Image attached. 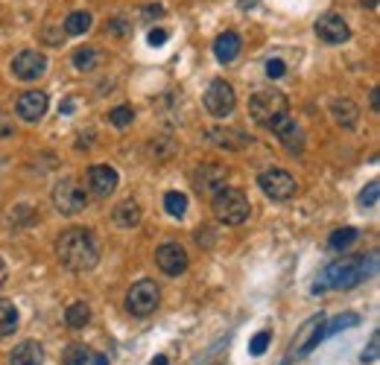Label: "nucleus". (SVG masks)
Listing matches in <instances>:
<instances>
[{
  "instance_id": "f257e3e1",
  "label": "nucleus",
  "mask_w": 380,
  "mask_h": 365,
  "mask_svg": "<svg viewBox=\"0 0 380 365\" xmlns=\"http://www.w3.org/2000/svg\"><path fill=\"white\" fill-rule=\"evenodd\" d=\"M56 254L59 263L74 275H85L100 263V246L88 228H67L56 240Z\"/></svg>"
},
{
  "instance_id": "f03ea898",
  "label": "nucleus",
  "mask_w": 380,
  "mask_h": 365,
  "mask_svg": "<svg viewBox=\"0 0 380 365\" xmlns=\"http://www.w3.org/2000/svg\"><path fill=\"white\" fill-rule=\"evenodd\" d=\"M377 266V257L371 254L369 263L363 257H342V260H334L325 266L322 272V281L313 283V292H322V289H351L357 286L363 278H369V272H374Z\"/></svg>"
},
{
  "instance_id": "7ed1b4c3",
  "label": "nucleus",
  "mask_w": 380,
  "mask_h": 365,
  "mask_svg": "<svg viewBox=\"0 0 380 365\" xmlns=\"http://www.w3.org/2000/svg\"><path fill=\"white\" fill-rule=\"evenodd\" d=\"M211 210L217 216V223L223 225H243L252 213V205L240 187H223L220 193H213Z\"/></svg>"
},
{
  "instance_id": "20e7f679",
  "label": "nucleus",
  "mask_w": 380,
  "mask_h": 365,
  "mask_svg": "<svg viewBox=\"0 0 380 365\" xmlns=\"http://www.w3.org/2000/svg\"><path fill=\"white\" fill-rule=\"evenodd\" d=\"M249 114L257 126H267L272 129L278 120L284 117H290V103H287V96H284L278 88H267V91H257L252 94V100H249Z\"/></svg>"
},
{
  "instance_id": "39448f33",
  "label": "nucleus",
  "mask_w": 380,
  "mask_h": 365,
  "mask_svg": "<svg viewBox=\"0 0 380 365\" xmlns=\"http://www.w3.org/2000/svg\"><path fill=\"white\" fill-rule=\"evenodd\" d=\"M325 325H328V319H325V313H316V315H311L298 330H296V336H293V342H290V354H287V362L290 359H301V356H307L311 354L322 339H325Z\"/></svg>"
},
{
  "instance_id": "423d86ee",
  "label": "nucleus",
  "mask_w": 380,
  "mask_h": 365,
  "mask_svg": "<svg viewBox=\"0 0 380 365\" xmlns=\"http://www.w3.org/2000/svg\"><path fill=\"white\" fill-rule=\"evenodd\" d=\"M257 184H260V190H264V196L272 199V202H287V199L296 196V190H298L293 173H287V169H281V167L264 169V173L257 176Z\"/></svg>"
},
{
  "instance_id": "0eeeda50",
  "label": "nucleus",
  "mask_w": 380,
  "mask_h": 365,
  "mask_svg": "<svg viewBox=\"0 0 380 365\" xmlns=\"http://www.w3.org/2000/svg\"><path fill=\"white\" fill-rule=\"evenodd\" d=\"M158 304H161V289H158V283L150 281V278L132 283L129 292H126V310H129L132 315H138V319H144V315H152Z\"/></svg>"
},
{
  "instance_id": "6e6552de",
  "label": "nucleus",
  "mask_w": 380,
  "mask_h": 365,
  "mask_svg": "<svg viewBox=\"0 0 380 365\" xmlns=\"http://www.w3.org/2000/svg\"><path fill=\"white\" fill-rule=\"evenodd\" d=\"M53 205L62 216H77L85 210L88 196H85V187L77 179H62L53 187Z\"/></svg>"
},
{
  "instance_id": "1a4fd4ad",
  "label": "nucleus",
  "mask_w": 380,
  "mask_h": 365,
  "mask_svg": "<svg viewBox=\"0 0 380 365\" xmlns=\"http://www.w3.org/2000/svg\"><path fill=\"white\" fill-rule=\"evenodd\" d=\"M202 103H205V108H208L211 117H220V120H223V117L234 114L237 94H234V88H231L225 79H213V82L208 85L205 96H202Z\"/></svg>"
},
{
  "instance_id": "9d476101",
  "label": "nucleus",
  "mask_w": 380,
  "mask_h": 365,
  "mask_svg": "<svg viewBox=\"0 0 380 365\" xmlns=\"http://www.w3.org/2000/svg\"><path fill=\"white\" fill-rule=\"evenodd\" d=\"M228 181V169L223 164H199L194 169V176H190V184L199 196H213V193H220Z\"/></svg>"
},
{
  "instance_id": "9b49d317",
  "label": "nucleus",
  "mask_w": 380,
  "mask_h": 365,
  "mask_svg": "<svg viewBox=\"0 0 380 365\" xmlns=\"http://www.w3.org/2000/svg\"><path fill=\"white\" fill-rule=\"evenodd\" d=\"M155 266L167 278H179V275L187 272L190 257H187L184 246H179V242H161V246L155 249Z\"/></svg>"
},
{
  "instance_id": "f8f14e48",
  "label": "nucleus",
  "mask_w": 380,
  "mask_h": 365,
  "mask_svg": "<svg viewBox=\"0 0 380 365\" xmlns=\"http://www.w3.org/2000/svg\"><path fill=\"white\" fill-rule=\"evenodd\" d=\"M117 181H121V176H117V169L108 164H94L85 173V184L91 190V196H97V199H108L117 190Z\"/></svg>"
},
{
  "instance_id": "ddd939ff",
  "label": "nucleus",
  "mask_w": 380,
  "mask_h": 365,
  "mask_svg": "<svg viewBox=\"0 0 380 365\" xmlns=\"http://www.w3.org/2000/svg\"><path fill=\"white\" fill-rule=\"evenodd\" d=\"M47 73V56L38 50H21L12 59V77L21 82H35Z\"/></svg>"
},
{
  "instance_id": "4468645a",
  "label": "nucleus",
  "mask_w": 380,
  "mask_h": 365,
  "mask_svg": "<svg viewBox=\"0 0 380 365\" xmlns=\"http://www.w3.org/2000/svg\"><path fill=\"white\" fill-rule=\"evenodd\" d=\"M313 33L319 35V41L330 44V47H337V44H345L351 38V27H348V21L337 12H328L322 15L316 23H313Z\"/></svg>"
},
{
  "instance_id": "2eb2a0df",
  "label": "nucleus",
  "mask_w": 380,
  "mask_h": 365,
  "mask_svg": "<svg viewBox=\"0 0 380 365\" xmlns=\"http://www.w3.org/2000/svg\"><path fill=\"white\" fill-rule=\"evenodd\" d=\"M47 106H50V100H47L44 91H27V94L18 96L15 114L23 120V123H38V120L47 114Z\"/></svg>"
},
{
  "instance_id": "dca6fc26",
  "label": "nucleus",
  "mask_w": 380,
  "mask_h": 365,
  "mask_svg": "<svg viewBox=\"0 0 380 365\" xmlns=\"http://www.w3.org/2000/svg\"><path fill=\"white\" fill-rule=\"evenodd\" d=\"M272 135L287 146L290 152H301L304 150V135H301V126L296 123L293 117H284V120H278V123L272 126Z\"/></svg>"
},
{
  "instance_id": "f3484780",
  "label": "nucleus",
  "mask_w": 380,
  "mask_h": 365,
  "mask_svg": "<svg viewBox=\"0 0 380 365\" xmlns=\"http://www.w3.org/2000/svg\"><path fill=\"white\" fill-rule=\"evenodd\" d=\"M111 223L121 231H132L140 225V205L135 199H123L121 205H114L111 210Z\"/></svg>"
},
{
  "instance_id": "a211bd4d",
  "label": "nucleus",
  "mask_w": 380,
  "mask_h": 365,
  "mask_svg": "<svg viewBox=\"0 0 380 365\" xmlns=\"http://www.w3.org/2000/svg\"><path fill=\"white\" fill-rule=\"evenodd\" d=\"M330 117H334V123L342 126V129H354L360 120V108L354 100H348V96H342V100H334L330 103Z\"/></svg>"
},
{
  "instance_id": "6ab92c4d",
  "label": "nucleus",
  "mask_w": 380,
  "mask_h": 365,
  "mask_svg": "<svg viewBox=\"0 0 380 365\" xmlns=\"http://www.w3.org/2000/svg\"><path fill=\"white\" fill-rule=\"evenodd\" d=\"M208 143L220 146V150H243L246 143H252V137L243 135L240 129H211L208 132Z\"/></svg>"
},
{
  "instance_id": "aec40b11",
  "label": "nucleus",
  "mask_w": 380,
  "mask_h": 365,
  "mask_svg": "<svg viewBox=\"0 0 380 365\" xmlns=\"http://www.w3.org/2000/svg\"><path fill=\"white\" fill-rule=\"evenodd\" d=\"M41 362H44V348L35 339L15 345V351L9 354V365H41Z\"/></svg>"
},
{
  "instance_id": "412c9836",
  "label": "nucleus",
  "mask_w": 380,
  "mask_h": 365,
  "mask_svg": "<svg viewBox=\"0 0 380 365\" xmlns=\"http://www.w3.org/2000/svg\"><path fill=\"white\" fill-rule=\"evenodd\" d=\"M240 47H243L240 35L237 33H223L217 41H213V56H217L223 64H228V62H234L237 56H240Z\"/></svg>"
},
{
  "instance_id": "4be33fe9",
  "label": "nucleus",
  "mask_w": 380,
  "mask_h": 365,
  "mask_svg": "<svg viewBox=\"0 0 380 365\" xmlns=\"http://www.w3.org/2000/svg\"><path fill=\"white\" fill-rule=\"evenodd\" d=\"M70 62H74V67L79 73H91V70H97L106 62V56H103V50H97V47H77L74 56H70Z\"/></svg>"
},
{
  "instance_id": "5701e85b",
  "label": "nucleus",
  "mask_w": 380,
  "mask_h": 365,
  "mask_svg": "<svg viewBox=\"0 0 380 365\" xmlns=\"http://www.w3.org/2000/svg\"><path fill=\"white\" fill-rule=\"evenodd\" d=\"M18 307L9 298H0V339H6L18 330Z\"/></svg>"
},
{
  "instance_id": "b1692460",
  "label": "nucleus",
  "mask_w": 380,
  "mask_h": 365,
  "mask_svg": "<svg viewBox=\"0 0 380 365\" xmlns=\"http://www.w3.org/2000/svg\"><path fill=\"white\" fill-rule=\"evenodd\" d=\"M88 322H91V307H88L85 301H77V304H70V307L65 310V325H67L70 330H82Z\"/></svg>"
},
{
  "instance_id": "393cba45",
  "label": "nucleus",
  "mask_w": 380,
  "mask_h": 365,
  "mask_svg": "<svg viewBox=\"0 0 380 365\" xmlns=\"http://www.w3.org/2000/svg\"><path fill=\"white\" fill-rule=\"evenodd\" d=\"M91 23H94L91 12H85V9L70 12V15L65 18V35H85V33L91 30Z\"/></svg>"
},
{
  "instance_id": "a878e982",
  "label": "nucleus",
  "mask_w": 380,
  "mask_h": 365,
  "mask_svg": "<svg viewBox=\"0 0 380 365\" xmlns=\"http://www.w3.org/2000/svg\"><path fill=\"white\" fill-rule=\"evenodd\" d=\"M357 237H360L357 228H337L334 234L328 237V249H330V252H345L351 242H357Z\"/></svg>"
},
{
  "instance_id": "bb28decb",
  "label": "nucleus",
  "mask_w": 380,
  "mask_h": 365,
  "mask_svg": "<svg viewBox=\"0 0 380 365\" xmlns=\"http://www.w3.org/2000/svg\"><path fill=\"white\" fill-rule=\"evenodd\" d=\"M164 210H167L173 219H181L187 213V196L179 190H170L167 196H164Z\"/></svg>"
},
{
  "instance_id": "cd10ccee",
  "label": "nucleus",
  "mask_w": 380,
  "mask_h": 365,
  "mask_svg": "<svg viewBox=\"0 0 380 365\" xmlns=\"http://www.w3.org/2000/svg\"><path fill=\"white\" fill-rule=\"evenodd\" d=\"M88 359H91V351H88V345H82V342L67 345L65 354H62V362H65V365H85Z\"/></svg>"
},
{
  "instance_id": "c85d7f7f",
  "label": "nucleus",
  "mask_w": 380,
  "mask_h": 365,
  "mask_svg": "<svg viewBox=\"0 0 380 365\" xmlns=\"http://www.w3.org/2000/svg\"><path fill=\"white\" fill-rule=\"evenodd\" d=\"M132 120H135V108L132 106H117V108L108 111V123L117 126V129H126Z\"/></svg>"
},
{
  "instance_id": "c756f323",
  "label": "nucleus",
  "mask_w": 380,
  "mask_h": 365,
  "mask_svg": "<svg viewBox=\"0 0 380 365\" xmlns=\"http://www.w3.org/2000/svg\"><path fill=\"white\" fill-rule=\"evenodd\" d=\"M106 35H111V38H129L132 35V21L129 18H111L106 23Z\"/></svg>"
},
{
  "instance_id": "7c9ffc66",
  "label": "nucleus",
  "mask_w": 380,
  "mask_h": 365,
  "mask_svg": "<svg viewBox=\"0 0 380 365\" xmlns=\"http://www.w3.org/2000/svg\"><path fill=\"white\" fill-rule=\"evenodd\" d=\"M357 322H360L357 313H342V315H337V319H334V325H325V336H334V333H340L345 327H354Z\"/></svg>"
},
{
  "instance_id": "2f4dec72",
  "label": "nucleus",
  "mask_w": 380,
  "mask_h": 365,
  "mask_svg": "<svg viewBox=\"0 0 380 365\" xmlns=\"http://www.w3.org/2000/svg\"><path fill=\"white\" fill-rule=\"evenodd\" d=\"M269 342H272V333H269V330H260V333H255V336H252V342H249V354H252V356L267 354Z\"/></svg>"
},
{
  "instance_id": "473e14b6",
  "label": "nucleus",
  "mask_w": 380,
  "mask_h": 365,
  "mask_svg": "<svg viewBox=\"0 0 380 365\" xmlns=\"http://www.w3.org/2000/svg\"><path fill=\"white\" fill-rule=\"evenodd\" d=\"M377 196H380V181H369L360 193V205L363 208H374L377 205Z\"/></svg>"
},
{
  "instance_id": "72a5a7b5",
  "label": "nucleus",
  "mask_w": 380,
  "mask_h": 365,
  "mask_svg": "<svg viewBox=\"0 0 380 365\" xmlns=\"http://www.w3.org/2000/svg\"><path fill=\"white\" fill-rule=\"evenodd\" d=\"M284 73H287V64H284L281 59H269L267 62V77L269 79H278V77H284Z\"/></svg>"
},
{
  "instance_id": "f704fd0d",
  "label": "nucleus",
  "mask_w": 380,
  "mask_h": 365,
  "mask_svg": "<svg viewBox=\"0 0 380 365\" xmlns=\"http://www.w3.org/2000/svg\"><path fill=\"white\" fill-rule=\"evenodd\" d=\"M12 135H15V120L0 111V140H6V137H12Z\"/></svg>"
},
{
  "instance_id": "c9c22d12",
  "label": "nucleus",
  "mask_w": 380,
  "mask_h": 365,
  "mask_svg": "<svg viewBox=\"0 0 380 365\" xmlns=\"http://www.w3.org/2000/svg\"><path fill=\"white\" fill-rule=\"evenodd\" d=\"M377 351H380V333H371V342H369V351L363 354V362H374Z\"/></svg>"
},
{
  "instance_id": "e433bc0d",
  "label": "nucleus",
  "mask_w": 380,
  "mask_h": 365,
  "mask_svg": "<svg viewBox=\"0 0 380 365\" xmlns=\"http://www.w3.org/2000/svg\"><path fill=\"white\" fill-rule=\"evenodd\" d=\"M164 41H167V30H161V27H158V30L150 33V44H152V47H161Z\"/></svg>"
},
{
  "instance_id": "4c0bfd02",
  "label": "nucleus",
  "mask_w": 380,
  "mask_h": 365,
  "mask_svg": "<svg viewBox=\"0 0 380 365\" xmlns=\"http://www.w3.org/2000/svg\"><path fill=\"white\" fill-rule=\"evenodd\" d=\"M369 106H371V111H380V88H371V96H369Z\"/></svg>"
},
{
  "instance_id": "58836bf2",
  "label": "nucleus",
  "mask_w": 380,
  "mask_h": 365,
  "mask_svg": "<svg viewBox=\"0 0 380 365\" xmlns=\"http://www.w3.org/2000/svg\"><path fill=\"white\" fill-rule=\"evenodd\" d=\"M6 278H9V269H6V260H4V257H0V286H4V283H6Z\"/></svg>"
},
{
  "instance_id": "ea45409f",
  "label": "nucleus",
  "mask_w": 380,
  "mask_h": 365,
  "mask_svg": "<svg viewBox=\"0 0 380 365\" xmlns=\"http://www.w3.org/2000/svg\"><path fill=\"white\" fill-rule=\"evenodd\" d=\"M144 15H147V18H152V15H164V9H161L158 4H150V6L144 9Z\"/></svg>"
},
{
  "instance_id": "a19ab883",
  "label": "nucleus",
  "mask_w": 380,
  "mask_h": 365,
  "mask_svg": "<svg viewBox=\"0 0 380 365\" xmlns=\"http://www.w3.org/2000/svg\"><path fill=\"white\" fill-rule=\"evenodd\" d=\"M150 365H170V359H167V356H164V354H158V356H155V359L150 362Z\"/></svg>"
},
{
  "instance_id": "79ce46f5",
  "label": "nucleus",
  "mask_w": 380,
  "mask_h": 365,
  "mask_svg": "<svg viewBox=\"0 0 380 365\" xmlns=\"http://www.w3.org/2000/svg\"><path fill=\"white\" fill-rule=\"evenodd\" d=\"M94 365H108V356L106 354H97V356H94Z\"/></svg>"
},
{
  "instance_id": "37998d69",
  "label": "nucleus",
  "mask_w": 380,
  "mask_h": 365,
  "mask_svg": "<svg viewBox=\"0 0 380 365\" xmlns=\"http://www.w3.org/2000/svg\"><path fill=\"white\" fill-rule=\"evenodd\" d=\"M70 108H74V100H65V106H62V114H74Z\"/></svg>"
},
{
  "instance_id": "c03bdc74",
  "label": "nucleus",
  "mask_w": 380,
  "mask_h": 365,
  "mask_svg": "<svg viewBox=\"0 0 380 365\" xmlns=\"http://www.w3.org/2000/svg\"><path fill=\"white\" fill-rule=\"evenodd\" d=\"M363 4H366L369 9H374V6H377V0H363Z\"/></svg>"
}]
</instances>
